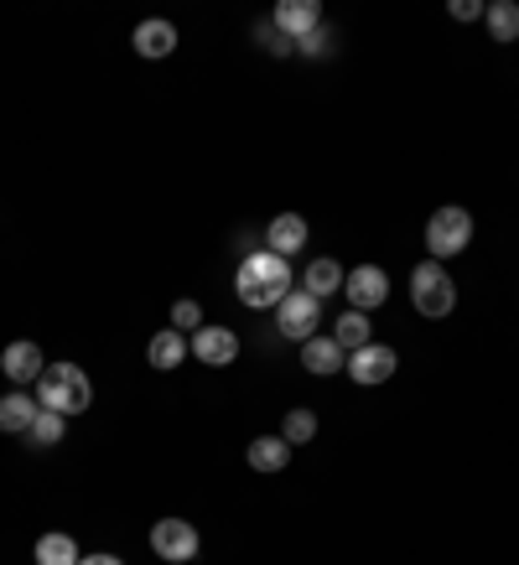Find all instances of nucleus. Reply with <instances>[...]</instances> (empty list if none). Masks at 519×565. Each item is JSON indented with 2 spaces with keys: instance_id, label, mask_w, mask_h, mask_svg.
<instances>
[{
  "instance_id": "a878e982",
  "label": "nucleus",
  "mask_w": 519,
  "mask_h": 565,
  "mask_svg": "<svg viewBox=\"0 0 519 565\" xmlns=\"http://www.w3.org/2000/svg\"><path fill=\"white\" fill-rule=\"evenodd\" d=\"M296 48H302V57H328V48H332V31H328V26H317V31H312V37H302Z\"/></svg>"
},
{
  "instance_id": "6e6552de",
  "label": "nucleus",
  "mask_w": 519,
  "mask_h": 565,
  "mask_svg": "<svg viewBox=\"0 0 519 565\" xmlns=\"http://www.w3.org/2000/svg\"><path fill=\"white\" fill-rule=\"evenodd\" d=\"M192 358H203L208 369H229L239 358V337L229 328H198L192 332Z\"/></svg>"
},
{
  "instance_id": "412c9836",
  "label": "nucleus",
  "mask_w": 519,
  "mask_h": 565,
  "mask_svg": "<svg viewBox=\"0 0 519 565\" xmlns=\"http://www.w3.org/2000/svg\"><path fill=\"white\" fill-rule=\"evenodd\" d=\"M84 555H78V544H73V535H42L37 540V565H78Z\"/></svg>"
},
{
  "instance_id": "39448f33",
  "label": "nucleus",
  "mask_w": 519,
  "mask_h": 565,
  "mask_svg": "<svg viewBox=\"0 0 519 565\" xmlns=\"http://www.w3.org/2000/svg\"><path fill=\"white\" fill-rule=\"evenodd\" d=\"M317 322H322V301L307 296L302 285L286 296L281 307H276V328H281V337H291V343H307V337H317Z\"/></svg>"
},
{
  "instance_id": "a211bd4d",
  "label": "nucleus",
  "mask_w": 519,
  "mask_h": 565,
  "mask_svg": "<svg viewBox=\"0 0 519 565\" xmlns=\"http://www.w3.org/2000/svg\"><path fill=\"white\" fill-rule=\"evenodd\" d=\"M302 363H307V374H338V369L349 363V354H343L332 337H307V343H302Z\"/></svg>"
},
{
  "instance_id": "6ab92c4d",
  "label": "nucleus",
  "mask_w": 519,
  "mask_h": 565,
  "mask_svg": "<svg viewBox=\"0 0 519 565\" xmlns=\"http://www.w3.org/2000/svg\"><path fill=\"white\" fill-rule=\"evenodd\" d=\"M192 348H188V337H182V332L177 328H166V332H156V337H151V348H145V358H151V369H177V363H182V358H188Z\"/></svg>"
},
{
  "instance_id": "393cba45",
  "label": "nucleus",
  "mask_w": 519,
  "mask_h": 565,
  "mask_svg": "<svg viewBox=\"0 0 519 565\" xmlns=\"http://www.w3.org/2000/svg\"><path fill=\"white\" fill-rule=\"evenodd\" d=\"M172 328H177V332H198V328H203V307H198V301H177V307H172Z\"/></svg>"
},
{
  "instance_id": "1a4fd4ad",
  "label": "nucleus",
  "mask_w": 519,
  "mask_h": 565,
  "mask_svg": "<svg viewBox=\"0 0 519 565\" xmlns=\"http://www.w3.org/2000/svg\"><path fill=\"white\" fill-rule=\"evenodd\" d=\"M270 22L281 26L291 42H302V37H312V31L322 26V5H317V0H281V5L270 11Z\"/></svg>"
},
{
  "instance_id": "5701e85b",
  "label": "nucleus",
  "mask_w": 519,
  "mask_h": 565,
  "mask_svg": "<svg viewBox=\"0 0 519 565\" xmlns=\"http://www.w3.org/2000/svg\"><path fill=\"white\" fill-rule=\"evenodd\" d=\"M281 436L291 441V447H307L312 436H317V415H312V410H291V415H286Z\"/></svg>"
},
{
  "instance_id": "20e7f679",
  "label": "nucleus",
  "mask_w": 519,
  "mask_h": 565,
  "mask_svg": "<svg viewBox=\"0 0 519 565\" xmlns=\"http://www.w3.org/2000/svg\"><path fill=\"white\" fill-rule=\"evenodd\" d=\"M472 244V213L468 208H436L426 223V249L431 259H452Z\"/></svg>"
},
{
  "instance_id": "dca6fc26",
  "label": "nucleus",
  "mask_w": 519,
  "mask_h": 565,
  "mask_svg": "<svg viewBox=\"0 0 519 565\" xmlns=\"http://www.w3.org/2000/svg\"><path fill=\"white\" fill-rule=\"evenodd\" d=\"M244 457H250L255 472H286L291 467V441H286V436H255Z\"/></svg>"
},
{
  "instance_id": "0eeeda50",
  "label": "nucleus",
  "mask_w": 519,
  "mask_h": 565,
  "mask_svg": "<svg viewBox=\"0 0 519 565\" xmlns=\"http://www.w3.org/2000/svg\"><path fill=\"white\" fill-rule=\"evenodd\" d=\"M343 296H349L354 311H375L390 301V275L379 265H358V270H349V281H343Z\"/></svg>"
},
{
  "instance_id": "4468645a",
  "label": "nucleus",
  "mask_w": 519,
  "mask_h": 565,
  "mask_svg": "<svg viewBox=\"0 0 519 565\" xmlns=\"http://www.w3.org/2000/svg\"><path fill=\"white\" fill-rule=\"evenodd\" d=\"M343 281H349V275H343V265H338V259H312L307 270H302V291L317 296V301H328L332 291H343Z\"/></svg>"
},
{
  "instance_id": "f8f14e48",
  "label": "nucleus",
  "mask_w": 519,
  "mask_h": 565,
  "mask_svg": "<svg viewBox=\"0 0 519 565\" xmlns=\"http://www.w3.org/2000/svg\"><path fill=\"white\" fill-rule=\"evenodd\" d=\"M265 249H270V255H296V249H302V244H307V218H302V213H281V218H270V229H265Z\"/></svg>"
},
{
  "instance_id": "f03ea898",
  "label": "nucleus",
  "mask_w": 519,
  "mask_h": 565,
  "mask_svg": "<svg viewBox=\"0 0 519 565\" xmlns=\"http://www.w3.org/2000/svg\"><path fill=\"white\" fill-rule=\"evenodd\" d=\"M89 400H94V384H89V374L78 363H48L42 378H37V405L52 410V415H63V421L84 415Z\"/></svg>"
},
{
  "instance_id": "aec40b11",
  "label": "nucleus",
  "mask_w": 519,
  "mask_h": 565,
  "mask_svg": "<svg viewBox=\"0 0 519 565\" xmlns=\"http://www.w3.org/2000/svg\"><path fill=\"white\" fill-rule=\"evenodd\" d=\"M483 22H489V37H494V42H515L519 37V5L515 0H494V5L483 11Z\"/></svg>"
},
{
  "instance_id": "2eb2a0df",
  "label": "nucleus",
  "mask_w": 519,
  "mask_h": 565,
  "mask_svg": "<svg viewBox=\"0 0 519 565\" xmlns=\"http://www.w3.org/2000/svg\"><path fill=\"white\" fill-rule=\"evenodd\" d=\"M136 52H141V57H166V52H177V26L162 22V16L141 22L136 26Z\"/></svg>"
},
{
  "instance_id": "bb28decb",
  "label": "nucleus",
  "mask_w": 519,
  "mask_h": 565,
  "mask_svg": "<svg viewBox=\"0 0 519 565\" xmlns=\"http://www.w3.org/2000/svg\"><path fill=\"white\" fill-rule=\"evenodd\" d=\"M447 11H452V16H457V22H478V16H483L489 5H478V0H452Z\"/></svg>"
},
{
  "instance_id": "4be33fe9",
  "label": "nucleus",
  "mask_w": 519,
  "mask_h": 565,
  "mask_svg": "<svg viewBox=\"0 0 519 565\" xmlns=\"http://www.w3.org/2000/svg\"><path fill=\"white\" fill-rule=\"evenodd\" d=\"M26 441H31V447H58V441H63V415L42 410V415L31 421V431H26Z\"/></svg>"
},
{
  "instance_id": "7ed1b4c3",
  "label": "nucleus",
  "mask_w": 519,
  "mask_h": 565,
  "mask_svg": "<svg viewBox=\"0 0 519 565\" xmlns=\"http://www.w3.org/2000/svg\"><path fill=\"white\" fill-rule=\"evenodd\" d=\"M410 307L421 311L426 322H442V317L457 307V285H452V275L436 259H421V265L410 270Z\"/></svg>"
},
{
  "instance_id": "b1692460",
  "label": "nucleus",
  "mask_w": 519,
  "mask_h": 565,
  "mask_svg": "<svg viewBox=\"0 0 519 565\" xmlns=\"http://www.w3.org/2000/svg\"><path fill=\"white\" fill-rule=\"evenodd\" d=\"M255 42H260L265 52H276V57H291V52H296V42H291V37H286L276 22H260V26H255Z\"/></svg>"
},
{
  "instance_id": "cd10ccee",
  "label": "nucleus",
  "mask_w": 519,
  "mask_h": 565,
  "mask_svg": "<svg viewBox=\"0 0 519 565\" xmlns=\"http://www.w3.org/2000/svg\"><path fill=\"white\" fill-rule=\"evenodd\" d=\"M78 565H125V561H119V555H104V550H99V555H84Z\"/></svg>"
},
{
  "instance_id": "423d86ee",
  "label": "nucleus",
  "mask_w": 519,
  "mask_h": 565,
  "mask_svg": "<svg viewBox=\"0 0 519 565\" xmlns=\"http://www.w3.org/2000/svg\"><path fill=\"white\" fill-rule=\"evenodd\" d=\"M151 550H156L162 561L182 565L198 555V529H192L188 518H156V524H151Z\"/></svg>"
},
{
  "instance_id": "ddd939ff",
  "label": "nucleus",
  "mask_w": 519,
  "mask_h": 565,
  "mask_svg": "<svg viewBox=\"0 0 519 565\" xmlns=\"http://www.w3.org/2000/svg\"><path fill=\"white\" fill-rule=\"evenodd\" d=\"M37 415H42L37 395H22V389H11V395L0 400V431H5V436H26Z\"/></svg>"
},
{
  "instance_id": "9b49d317",
  "label": "nucleus",
  "mask_w": 519,
  "mask_h": 565,
  "mask_svg": "<svg viewBox=\"0 0 519 565\" xmlns=\"http://www.w3.org/2000/svg\"><path fill=\"white\" fill-rule=\"evenodd\" d=\"M0 369H5V378L11 384H37L42 378V369H48V358H42V348L37 343H11L5 354H0Z\"/></svg>"
},
{
  "instance_id": "f257e3e1",
  "label": "nucleus",
  "mask_w": 519,
  "mask_h": 565,
  "mask_svg": "<svg viewBox=\"0 0 519 565\" xmlns=\"http://www.w3.org/2000/svg\"><path fill=\"white\" fill-rule=\"evenodd\" d=\"M235 291H239V301H244V307L265 311V307H281L286 296L296 291V281H291V265H286L281 255H270V249L260 244L255 255L239 259Z\"/></svg>"
},
{
  "instance_id": "f3484780",
  "label": "nucleus",
  "mask_w": 519,
  "mask_h": 565,
  "mask_svg": "<svg viewBox=\"0 0 519 565\" xmlns=\"http://www.w3.org/2000/svg\"><path fill=\"white\" fill-rule=\"evenodd\" d=\"M332 343H338L343 354H358V348H369V343H375V322H369V311H349V317H338V328H332Z\"/></svg>"
},
{
  "instance_id": "9d476101",
  "label": "nucleus",
  "mask_w": 519,
  "mask_h": 565,
  "mask_svg": "<svg viewBox=\"0 0 519 565\" xmlns=\"http://www.w3.org/2000/svg\"><path fill=\"white\" fill-rule=\"evenodd\" d=\"M395 369H401L395 348H379V343H369V348L349 354V374H354V384H384Z\"/></svg>"
}]
</instances>
